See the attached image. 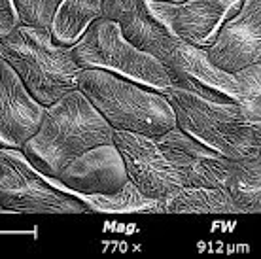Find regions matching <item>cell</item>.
Returning a JSON list of instances; mask_svg holds the SVG:
<instances>
[{"instance_id":"cell-9","label":"cell","mask_w":261,"mask_h":259,"mask_svg":"<svg viewBox=\"0 0 261 259\" xmlns=\"http://www.w3.org/2000/svg\"><path fill=\"white\" fill-rule=\"evenodd\" d=\"M157 142L178 172L184 188H227L233 159L202 144L178 125L159 136Z\"/></svg>"},{"instance_id":"cell-1","label":"cell","mask_w":261,"mask_h":259,"mask_svg":"<svg viewBox=\"0 0 261 259\" xmlns=\"http://www.w3.org/2000/svg\"><path fill=\"white\" fill-rule=\"evenodd\" d=\"M114 131L91 100L76 89L46 106L40 129L21 149L42 174L57 178L87 149L114 142Z\"/></svg>"},{"instance_id":"cell-15","label":"cell","mask_w":261,"mask_h":259,"mask_svg":"<svg viewBox=\"0 0 261 259\" xmlns=\"http://www.w3.org/2000/svg\"><path fill=\"white\" fill-rule=\"evenodd\" d=\"M84 202L87 212H100V214H165L163 201L151 199L144 195L140 189L127 182L125 188L116 193H70Z\"/></svg>"},{"instance_id":"cell-3","label":"cell","mask_w":261,"mask_h":259,"mask_svg":"<svg viewBox=\"0 0 261 259\" xmlns=\"http://www.w3.org/2000/svg\"><path fill=\"white\" fill-rule=\"evenodd\" d=\"M0 57L13 66L27 89L44 106L78 89L82 66L72 55V47L57 44L49 29L17 25L0 38Z\"/></svg>"},{"instance_id":"cell-19","label":"cell","mask_w":261,"mask_h":259,"mask_svg":"<svg viewBox=\"0 0 261 259\" xmlns=\"http://www.w3.org/2000/svg\"><path fill=\"white\" fill-rule=\"evenodd\" d=\"M239 82V100L250 123L261 121V63L235 72Z\"/></svg>"},{"instance_id":"cell-8","label":"cell","mask_w":261,"mask_h":259,"mask_svg":"<svg viewBox=\"0 0 261 259\" xmlns=\"http://www.w3.org/2000/svg\"><path fill=\"white\" fill-rule=\"evenodd\" d=\"M114 144L123 157L129 180L144 195L165 201L184 188L169 157L159 148L157 138L129 131H114Z\"/></svg>"},{"instance_id":"cell-4","label":"cell","mask_w":261,"mask_h":259,"mask_svg":"<svg viewBox=\"0 0 261 259\" xmlns=\"http://www.w3.org/2000/svg\"><path fill=\"white\" fill-rule=\"evenodd\" d=\"M163 95L174 108L180 129L229 159H242L261 149L254 123L239 102H216L178 87H169Z\"/></svg>"},{"instance_id":"cell-20","label":"cell","mask_w":261,"mask_h":259,"mask_svg":"<svg viewBox=\"0 0 261 259\" xmlns=\"http://www.w3.org/2000/svg\"><path fill=\"white\" fill-rule=\"evenodd\" d=\"M59 4L61 0H15V8L23 25L49 29V31Z\"/></svg>"},{"instance_id":"cell-5","label":"cell","mask_w":261,"mask_h":259,"mask_svg":"<svg viewBox=\"0 0 261 259\" xmlns=\"http://www.w3.org/2000/svg\"><path fill=\"white\" fill-rule=\"evenodd\" d=\"M72 55L82 70L102 68L159 93L170 87V78L163 63L155 55L130 44L118 23L106 17H98L87 27L84 36L72 45Z\"/></svg>"},{"instance_id":"cell-12","label":"cell","mask_w":261,"mask_h":259,"mask_svg":"<svg viewBox=\"0 0 261 259\" xmlns=\"http://www.w3.org/2000/svg\"><path fill=\"white\" fill-rule=\"evenodd\" d=\"M46 106L33 97L19 74L0 57V146L21 149L36 135Z\"/></svg>"},{"instance_id":"cell-11","label":"cell","mask_w":261,"mask_h":259,"mask_svg":"<svg viewBox=\"0 0 261 259\" xmlns=\"http://www.w3.org/2000/svg\"><path fill=\"white\" fill-rule=\"evenodd\" d=\"M66 193H116L129 182L127 167L114 142L87 149L61 170L57 178L46 176Z\"/></svg>"},{"instance_id":"cell-17","label":"cell","mask_w":261,"mask_h":259,"mask_svg":"<svg viewBox=\"0 0 261 259\" xmlns=\"http://www.w3.org/2000/svg\"><path fill=\"white\" fill-rule=\"evenodd\" d=\"M163 208L165 214H239L231 195L220 188H180Z\"/></svg>"},{"instance_id":"cell-6","label":"cell","mask_w":261,"mask_h":259,"mask_svg":"<svg viewBox=\"0 0 261 259\" xmlns=\"http://www.w3.org/2000/svg\"><path fill=\"white\" fill-rule=\"evenodd\" d=\"M0 202L15 214H84L87 208L78 197L55 188L23 149L0 146Z\"/></svg>"},{"instance_id":"cell-22","label":"cell","mask_w":261,"mask_h":259,"mask_svg":"<svg viewBox=\"0 0 261 259\" xmlns=\"http://www.w3.org/2000/svg\"><path fill=\"white\" fill-rule=\"evenodd\" d=\"M153 2H161V4H184L188 0H153Z\"/></svg>"},{"instance_id":"cell-2","label":"cell","mask_w":261,"mask_h":259,"mask_svg":"<svg viewBox=\"0 0 261 259\" xmlns=\"http://www.w3.org/2000/svg\"><path fill=\"white\" fill-rule=\"evenodd\" d=\"M78 89L116 131L153 138L176 127V114L163 93L102 68L80 72Z\"/></svg>"},{"instance_id":"cell-18","label":"cell","mask_w":261,"mask_h":259,"mask_svg":"<svg viewBox=\"0 0 261 259\" xmlns=\"http://www.w3.org/2000/svg\"><path fill=\"white\" fill-rule=\"evenodd\" d=\"M105 0H61L51 23V36L61 45L72 47L87 27L102 17Z\"/></svg>"},{"instance_id":"cell-24","label":"cell","mask_w":261,"mask_h":259,"mask_svg":"<svg viewBox=\"0 0 261 259\" xmlns=\"http://www.w3.org/2000/svg\"><path fill=\"white\" fill-rule=\"evenodd\" d=\"M4 212H8V210L4 206H2V202H0V214H4Z\"/></svg>"},{"instance_id":"cell-23","label":"cell","mask_w":261,"mask_h":259,"mask_svg":"<svg viewBox=\"0 0 261 259\" xmlns=\"http://www.w3.org/2000/svg\"><path fill=\"white\" fill-rule=\"evenodd\" d=\"M254 127H255V133H257V138H259V142H261V121L254 123Z\"/></svg>"},{"instance_id":"cell-16","label":"cell","mask_w":261,"mask_h":259,"mask_svg":"<svg viewBox=\"0 0 261 259\" xmlns=\"http://www.w3.org/2000/svg\"><path fill=\"white\" fill-rule=\"evenodd\" d=\"M225 191L231 195L239 214H261V149L231 161Z\"/></svg>"},{"instance_id":"cell-21","label":"cell","mask_w":261,"mask_h":259,"mask_svg":"<svg viewBox=\"0 0 261 259\" xmlns=\"http://www.w3.org/2000/svg\"><path fill=\"white\" fill-rule=\"evenodd\" d=\"M17 25H21V19L15 0H0V38L8 36Z\"/></svg>"},{"instance_id":"cell-7","label":"cell","mask_w":261,"mask_h":259,"mask_svg":"<svg viewBox=\"0 0 261 259\" xmlns=\"http://www.w3.org/2000/svg\"><path fill=\"white\" fill-rule=\"evenodd\" d=\"M170 78V87L190 91L216 102H237L239 82L231 72L222 70L208 59L204 47L178 38L161 59Z\"/></svg>"},{"instance_id":"cell-25","label":"cell","mask_w":261,"mask_h":259,"mask_svg":"<svg viewBox=\"0 0 261 259\" xmlns=\"http://www.w3.org/2000/svg\"><path fill=\"white\" fill-rule=\"evenodd\" d=\"M0 176H2V167H0Z\"/></svg>"},{"instance_id":"cell-14","label":"cell","mask_w":261,"mask_h":259,"mask_svg":"<svg viewBox=\"0 0 261 259\" xmlns=\"http://www.w3.org/2000/svg\"><path fill=\"white\" fill-rule=\"evenodd\" d=\"M102 17L116 21L130 44L159 61L178 42L176 34L155 13L151 0H105Z\"/></svg>"},{"instance_id":"cell-13","label":"cell","mask_w":261,"mask_h":259,"mask_svg":"<svg viewBox=\"0 0 261 259\" xmlns=\"http://www.w3.org/2000/svg\"><path fill=\"white\" fill-rule=\"evenodd\" d=\"M241 2L242 0H188L184 4H161L151 0V6L178 38L206 49L214 42L223 21L235 13Z\"/></svg>"},{"instance_id":"cell-10","label":"cell","mask_w":261,"mask_h":259,"mask_svg":"<svg viewBox=\"0 0 261 259\" xmlns=\"http://www.w3.org/2000/svg\"><path fill=\"white\" fill-rule=\"evenodd\" d=\"M206 53L216 66L231 74L259 63L261 0H242L235 13L223 21Z\"/></svg>"},{"instance_id":"cell-26","label":"cell","mask_w":261,"mask_h":259,"mask_svg":"<svg viewBox=\"0 0 261 259\" xmlns=\"http://www.w3.org/2000/svg\"><path fill=\"white\" fill-rule=\"evenodd\" d=\"M259 63H261V57H259Z\"/></svg>"}]
</instances>
